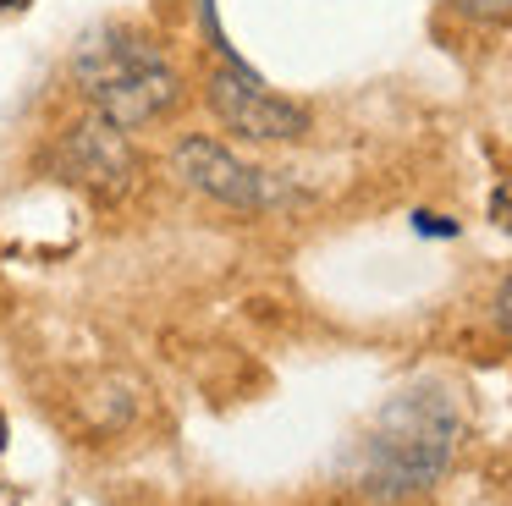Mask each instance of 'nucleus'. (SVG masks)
I'll return each mask as SVG.
<instances>
[{"instance_id":"f257e3e1","label":"nucleus","mask_w":512,"mask_h":506,"mask_svg":"<svg viewBox=\"0 0 512 506\" xmlns=\"http://www.w3.org/2000/svg\"><path fill=\"white\" fill-rule=\"evenodd\" d=\"M457 440H463L457 396L435 380H419L391 396L375 413V424L364 429L358 457H353V479L375 501H408V495H424L446 479Z\"/></svg>"},{"instance_id":"39448f33","label":"nucleus","mask_w":512,"mask_h":506,"mask_svg":"<svg viewBox=\"0 0 512 506\" xmlns=\"http://www.w3.org/2000/svg\"><path fill=\"white\" fill-rule=\"evenodd\" d=\"M61 171H67L72 182L94 187L100 198H122L138 176V154H133V143H127L122 127L94 116V121L67 127V138H61Z\"/></svg>"},{"instance_id":"f03ea898","label":"nucleus","mask_w":512,"mask_h":506,"mask_svg":"<svg viewBox=\"0 0 512 506\" xmlns=\"http://www.w3.org/2000/svg\"><path fill=\"white\" fill-rule=\"evenodd\" d=\"M72 83L89 99L94 116L122 132H138L149 121H160L182 94V77L171 66V55L127 28L89 33L78 44V55H72Z\"/></svg>"},{"instance_id":"20e7f679","label":"nucleus","mask_w":512,"mask_h":506,"mask_svg":"<svg viewBox=\"0 0 512 506\" xmlns=\"http://www.w3.org/2000/svg\"><path fill=\"white\" fill-rule=\"evenodd\" d=\"M171 176H177L182 187H193V193L215 198V204L243 209V215L270 209L281 198L276 176L248 165V160H237V154L226 149V143H215L210 132H188V138L171 149Z\"/></svg>"},{"instance_id":"7ed1b4c3","label":"nucleus","mask_w":512,"mask_h":506,"mask_svg":"<svg viewBox=\"0 0 512 506\" xmlns=\"http://www.w3.org/2000/svg\"><path fill=\"white\" fill-rule=\"evenodd\" d=\"M204 99H210L215 121L237 138H254V143H292L309 132V110L298 99L276 94L259 72L248 66H215L210 83H204Z\"/></svg>"},{"instance_id":"0eeeda50","label":"nucleus","mask_w":512,"mask_h":506,"mask_svg":"<svg viewBox=\"0 0 512 506\" xmlns=\"http://www.w3.org/2000/svg\"><path fill=\"white\" fill-rule=\"evenodd\" d=\"M496 319H501V325L512 330V275H507V281H501V297H496Z\"/></svg>"},{"instance_id":"423d86ee","label":"nucleus","mask_w":512,"mask_h":506,"mask_svg":"<svg viewBox=\"0 0 512 506\" xmlns=\"http://www.w3.org/2000/svg\"><path fill=\"white\" fill-rule=\"evenodd\" d=\"M452 6L474 22H507L512 17V0H452Z\"/></svg>"},{"instance_id":"6e6552de","label":"nucleus","mask_w":512,"mask_h":506,"mask_svg":"<svg viewBox=\"0 0 512 506\" xmlns=\"http://www.w3.org/2000/svg\"><path fill=\"white\" fill-rule=\"evenodd\" d=\"M419 231H441V237H452V220H441V215H419Z\"/></svg>"}]
</instances>
